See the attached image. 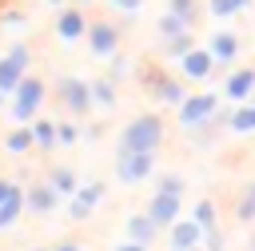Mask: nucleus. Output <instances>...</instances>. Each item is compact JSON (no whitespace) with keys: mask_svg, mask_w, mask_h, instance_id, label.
<instances>
[{"mask_svg":"<svg viewBox=\"0 0 255 251\" xmlns=\"http://www.w3.org/2000/svg\"><path fill=\"white\" fill-rule=\"evenodd\" d=\"M219 104V96L215 92H199V96H187L183 104H179V124L183 127H191V131H199V127H207L211 120H215V108Z\"/></svg>","mask_w":255,"mask_h":251,"instance_id":"4","label":"nucleus"},{"mask_svg":"<svg viewBox=\"0 0 255 251\" xmlns=\"http://www.w3.org/2000/svg\"><path fill=\"white\" fill-rule=\"evenodd\" d=\"M203 231H207V227H203L199 219H175L167 243H171V251H191V247L203 243Z\"/></svg>","mask_w":255,"mask_h":251,"instance_id":"9","label":"nucleus"},{"mask_svg":"<svg viewBox=\"0 0 255 251\" xmlns=\"http://www.w3.org/2000/svg\"><path fill=\"white\" fill-rule=\"evenodd\" d=\"M56 92H60V104H64L68 112H76V116L92 112V104H96V96H92V84H88V80H80V76H64Z\"/></svg>","mask_w":255,"mask_h":251,"instance_id":"6","label":"nucleus"},{"mask_svg":"<svg viewBox=\"0 0 255 251\" xmlns=\"http://www.w3.org/2000/svg\"><path fill=\"white\" fill-rule=\"evenodd\" d=\"M211 68H215L211 48H191V52L183 56V76H191V80H207Z\"/></svg>","mask_w":255,"mask_h":251,"instance_id":"15","label":"nucleus"},{"mask_svg":"<svg viewBox=\"0 0 255 251\" xmlns=\"http://www.w3.org/2000/svg\"><path fill=\"white\" fill-rule=\"evenodd\" d=\"M48 183H52L60 195H76V191H80V183H76V171H72V167H52V171H48Z\"/></svg>","mask_w":255,"mask_h":251,"instance_id":"22","label":"nucleus"},{"mask_svg":"<svg viewBox=\"0 0 255 251\" xmlns=\"http://www.w3.org/2000/svg\"><path fill=\"white\" fill-rule=\"evenodd\" d=\"M76 4H88V0H76Z\"/></svg>","mask_w":255,"mask_h":251,"instance_id":"42","label":"nucleus"},{"mask_svg":"<svg viewBox=\"0 0 255 251\" xmlns=\"http://www.w3.org/2000/svg\"><path fill=\"white\" fill-rule=\"evenodd\" d=\"M155 191H171V195H183V179H179V175H171V171H163V175H159V183H155Z\"/></svg>","mask_w":255,"mask_h":251,"instance_id":"30","label":"nucleus"},{"mask_svg":"<svg viewBox=\"0 0 255 251\" xmlns=\"http://www.w3.org/2000/svg\"><path fill=\"white\" fill-rule=\"evenodd\" d=\"M12 187H16V183H12V179H0V203H4V199H8V195H12Z\"/></svg>","mask_w":255,"mask_h":251,"instance_id":"37","label":"nucleus"},{"mask_svg":"<svg viewBox=\"0 0 255 251\" xmlns=\"http://www.w3.org/2000/svg\"><path fill=\"white\" fill-rule=\"evenodd\" d=\"M20 211H28V191L24 187H12V195L0 203V227H12L20 219Z\"/></svg>","mask_w":255,"mask_h":251,"instance_id":"18","label":"nucleus"},{"mask_svg":"<svg viewBox=\"0 0 255 251\" xmlns=\"http://www.w3.org/2000/svg\"><path fill=\"white\" fill-rule=\"evenodd\" d=\"M207 48H211L215 64H231L235 52H239V36H235V32H215V36L207 40Z\"/></svg>","mask_w":255,"mask_h":251,"instance_id":"17","label":"nucleus"},{"mask_svg":"<svg viewBox=\"0 0 255 251\" xmlns=\"http://www.w3.org/2000/svg\"><path fill=\"white\" fill-rule=\"evenodd\" d=\"M191 219H199L203 227H215V203H211V199H199V203L191 207Z\"/></svg>","mask_w":255,"mask_h":251,"instance_id":"29","label":"nucleus"},{"mask_svg":"<svg viewBox=\"0 0 255 251\" xmlns=\"http://www.w3.org/2000/svg\"><path fill=\"white\" fill-rule=\"evenodd\" d=\"M116 12H124V16H135L139 8H143V0H108Z\"/></svg>","mask_w":255,"mask_h":251,"instance_id":"32","label":"nucleus"},{"mask_svg":"<svg viewBox=\"0 0 255 251\" xmlns=\"http://www.w3.org/2000/svg\"><path fill=\"white\" fill-rule=\"evenodd\" d=\"M155 171V151H116V179L135 187Z\"/></svg>","mask_w":255,"mask_h":251,"instance_id":"3","label":"nucleus"},{"mask_svg":"<svg viewBox=\"0 0 255 251\" xmlns=\"http://www.w3.org/2000/svg\"><path fill=\"white\" fill-rule=\"evenodd\" d=\"M88 20H84V12L80 8H64L60 16H56V32H60V40H80V36H88Z\"/></svg>","mask_w":255,"mask_h":251,"instance_id":"14","label":"nucleus"},{"mask_svg":"<svg viewBox=\"0 0 255 251\" xmlns=\"http://www.w3.org/2000/svg\"><path fill=\"white\" fill-rule=\"evenodd\" d=\"M235 215H239L243 223H251V219H255V183H247V187H243V195H239V207H235Z\"/></svg>","mask_w":255,"mask_h":251,"instance_id":"26","label":"nucleus"},{"mask_svg":"<svg viewBox=\"0 0 255 251\" xmlns=\"http://www.w3.org/2000/svg\"><path fill=\"white\" fill-rule=\"evenodd\" d=\"M32 131H36V147L40 151H52L60 143V124H52V120H36Z\"/></svg>","mask_w":255,"mask_h":251,"instance_id":"20","label":"nucleus"},{"mask_svg":"<svg viewBox=\"0 0 255 251\" xmlns=\"http://www.w3.org/2000/svg\"><path fill=\"white\" fill-rule=\"evenodd\" d=\"M191 251H207V247H203V243H199V247H191Z\"/></svg>","mask_w":255,"mask_h":251,"instance_id":"39","label":"nucleus"},{"mask_svg":"<svg viewBox=\"0 0 255 251\" xmlns=\"http://www.w3.org/2000/svg\"><path fill=\"white\" fill-rule=\"evenodd\" d=\"M104 199V183H84L76 195H72V203H68V215L72 219H88L92 211H96V203Z\"/></svg>","mask_w":255,"mask_h":251,"instance_id":"11","label":"nucleus"},{"mask_svg":"<svg viewBox=\"0 0 255 251\" xmlns=\"http://www.w3.org/2000/svg\"><path fill=\"white\" fill-rule=\"evenodd\" d=\"M28 60H32V48L28 44H12L8 56H0V92H16L20 80L28 76Z\"/></svg>","mask_w":255,"mask_h":251,"instance_id":"5","label":"nucleus"},{"mask_svg":"<svg viewBox=\"0 0 255 251\" xmlns=\"http://www.w3.org/2000/svg\"><path fill=\"white\" fill-rule=\"evenodd\" d=\"M48 4H64V0H48Z\"/></svg>","mask_w":255,"mask_h":251,"instance_id":"40","label":"nucleus"},{"mask_svg":"<svg viewBox=\"0 0 255 251\" xmlns=\"http://www.w3.org/2000/svg\"><path fill=\"white\" fill-rule=\"evenodd\" d=\"M52 251H80V243H72V239H68V243H60V247H52Z\"/></svg>","mask_w":255,"mask_h":251,"instance_id":"38","label":"nucleus"},{"mask_svg":"<svg viewBox=\"0 0 255 251\" xmlns=\"http://www.w3.org/2000/svg\"><path fill=\"white\" fill-rule=\"evenodd\" d=\"M167 12H175V16H179V20H187V24H195V16H199L195 0H167Z\"/></svg>","mask_w":255,"mask_h":251,"instance_id":"28","label":"nucleus"},{"mask_svg":"<svg viewBox=\"0 0 255 251\" xmlns=\"http://www.w3.org/2000/svg\"><path fill=\"white\" fill-rule=\"evenodd\" d=\"M179 32H191V24H187V20H179L175 12H163V16H159V36H167V40H171V36H179Z\"/></svg>","mask_w":255,"mask_h":251,"instance_id":"25","label":"nucleus"},{"mask_svg":"<svg viewBox=\"0 0 255 251\" xmlns=\"http://www.w3.org/2000/svg\"><path fill=\"white\" fill-rule=\"evenodd\" d=\"M251 251H255V235H251Z\"/></svg>","mask_w":255,"mask_h":251,"instance_id":"41","label":"nucleus"},{"mask_svg":"<svg viewBox=\"0 0 255 251\" xmlns=\"http://www.w3.org/2000/svg\"><path fill=\"white\" fill-rule=\"evenodd\" d=\"M223 96L235 100V104L251 100V96H255V68H235V72L223 80Z\"/></svg>","mask_w":255,"mask_h":251,"instance_id":"10","label":"nucleus"},{"mask_svg":"<svg viewBox=\"0 0 255 251\" xmlns=\"http://www.w3.org/2000/svg\"><path fill=\"white\" fill-rule=\"evenodd\" d=\"M159 143H163V120L151 112L135 116L120 135V151H159Z\"/></svg>","mask_w":255,"mask_h":251,"instance_id":"1","label":"nucleus"},{"mask_svg":"<svg viewBox=\"0 0 255 251\" xmlns=\"http://www.w3.org/2000/svg\"><path fill=\"white\" fill-rule=\"evenodd\" d=\"M227 127L235 135H255V104H243V108H231V120Z\"/></svg>","mask_w":255,"mask_h":251,"instance_id":"19","label":"nucleus"},{"mask_svg":"<svg viewBox=\"0 0 255 251\" xmlns=\"http://www.w3.org/2000/svg\"><path fill=\"white\" fill-rule=\"evenodd\" d=\"M191 48H195V44H191V32H179V36L167 40V56H175V60H183Z\"/></svg>","mask_w":255,"mask_h":251,"instance_id":"27","label":"nucleus"},{"mask_svg":"<svg viewBox=\"0 0 255 251\" xmlns=\"http://www.w3.org/2000/svg\"><path fill=\"white\" fill-rule=\"evenodd\" d=\"M124 72H128V60H124V56L116 52V56H112V72H108V76H112V80L120 84V80H124Z\"/></svg>","mask_w":255,"mask_h":251,"instance_id":"35","label":"nucleus"},{"mask_svg":"<svg viewBox=\"0 0 255 251\" xmlns=\"http://www.w3.org/2000/svg\"><path fill=\"white\" fill-rule=\"evenodd\" d=\"M88 48H92V56L112 60V56H116V48H120V28H116V24H108V20H96V24L88 28Z\"/></svg>","mask_w":255,"mask_h":251,"instance_id":"7","label":"nucleus"},{"mask_svg":"<svg viewBox=\"0 0 255 251\" xmlns=\"http://www.w3.org/2000/svg\"><path fill=\"white\" fill-rule=\"evenodd\" d=\"M60 207V191L52 183H32L28 187V211L32 215H52Z\"/></svg>","mask_w":255,"mask_h":251,"instance_id":"12","label":"nucleus"},{"mask_svg":"<svg viewBox=\"0 0 255 251\" xmlns=\"http://www.w3.org/2000/svg\"><path fill=\"white\" fill-rule=\"evenodd\" d=\"M40 104H44V80L40 76H24L20 88L12 92V116H16V124H32V116L40 112Z\"/></svg>","mask_w":255,"mask_h":251,"instance_id":"2","label":"nucleus"},{"mask_svg":"<svg viewBox=\"0 0 255 251\" xmlns=\"http://www.w3.org/2000/svg\"><path fill=\"white\" fill-rule=\"evenodd\" d=\"M32 251H44V247H32Z\"/></svg>","mask_w":255,"mask_h":251,"instance_id":"43","label":"nucleus"},{"mask_svg":"<svg viewBox=\"0 0 255 251\" xmlns=\"http://www.w3.org/2000/svg\"><path fill=\"white\" fill-rule=\"evenodd\" d=\"M147 88H151V96L159 100V104H183L187 96H183V84L175 80V76H147Z\"/></svg>","mask_w":255,"mask_h":251,"instance_id":"13","label":"nucleus"},{"mask_svg":"<svg viewBox=\"0 0 255 251\" xmlns=\"http://www.w3.org/2000/svg\"><path fill=\"white\" fill-rule=\"evenodd\" d=\"M203 247H207V251H223V231H219V227H207V231H203Z\"/></svg>","mask_w":255,"mask_h":251,"instance_id":"31","label":"nucleus"},{"mask_svg":"<svg viewBox=\"0 0 255 251\" xmlns=\"http://www.w3.org/2000/svg\"><path fill=\"white\" fill-rule=\"evenodd\" d=\"M92 96H96L100 108H116V80H112V76L96 80V84H92Z\"/></svg>","mask_w":255,"mask_h":251,"instance_id":"23","label":"nucleus"},{"mask_svg":"<svg viewBox=\"0 0 255 251\" xmlns=\"http://www.w3.org/2000/svg\"><path fill=\"white\" fill-rule=\"evenodd\" d=\"M4 147H8L12 155H24V151H32V147H36V131H32L28 124H20V127L4 139Z\"/></svg>","mask_w":255,"mask_h":251,"instance_id":"21","label":"nucleus"},{"mask_svg":"<svg viewBox=\"0 0 255 251\" xmlns=\"http://www.w3.org/2000/svg\"><path fill=\"white\" fill-rule=\"evenodd\" d=\"M124 235L135 239V243H147V247H151V243L159 239V223L143 211V215H131V219H128V231H124Z\"/></svg>","mask_w":255,"mask_h":251,"instance_id":"16","label":"nucleus"},{"mask_svg":"<svg viewBox=\"0 0 255 251\" xmlns=\"http://www.w3.org/2000/svg\"><path fill=\"white\" fill-rule=\"evenodd\" d=\"M116 251H147V243H135V239H124Z\"/></svg>","mask_w":255,"mask_h":251,"instance_id":"36","label":"nucleus"},{"mask_svg":"<svg viewBox=\"0 0 255 251\" xmlns=\"http://www.w3.org/2000/svg\"><path fill=\"white\" fill-rule=\"evenodd\" d=\"M251 104H255V100H251Z\"/></svg>","mask_w":255,"mask_h":251,"instance_id":"44","label":"nucleus"},{"mask_svg":"<svg viewBox=\"0 0 255 251\" xmlns=\"http://www.w3.org/2000/svg\"><path fill=\"white\" fill-rule=\"evenodd\" d=\"M251 0H207V12L211 16H219V20H227V16H235V12H243Z\"/></svg>","mask_w":255,"mask_h":251,"instance_id":"24","label":"nucleus"},{"mask_svg":"<svg viewBox=\"0 0 255 251\" xmlns=\"http://www.w3.org/2000/svg\"><path fill=\"white\" fill-rule=\"evenodd\" d=\"M179 211H183V195H171V191H155V199L147 203V215H151L159 227H171L175 219H183Z\"/></svg>","mask_w":255,"mask_h":251,"instance_id":"8","label":"nucleus"},{"mask_svg":"<svg viewBox=\"0 0 255 251\" xmlns=\"http://www.w3.org/2000/svg\"><path fill=\"white\" fill-rule=\"evenodd\" d=\"M0 24H4V28H24V24H28V16H24V12H4V16H0Z\"/></svg>","mask_w":255,"mask_h":251,"instance_id":"34","label":"nucleus"},{"mask_svg":"<svg viewBox=\"0 0 255 251\" xmlns=\"http://www.w3.org/2000/svg\"><path fill=\"white\" fill-rule=\"evenodd\" d=\"M76 139H80V127H76V124H60V143H64V147H72Z\"/></svg>","mask_w":255,"mask_h":251,"instance_id":"33","label":"nucleus"}]
</instances>
